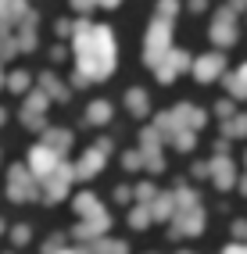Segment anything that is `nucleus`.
<instances>
[{"instance_id":"obj_32","label":"nucleus","mask_w":247,"mask_h":254,"mask_svg":"<svg viewBox=\"0 0 247 254\" xmlns=\"http://www.w3.org/2000/svg\"><path fill=\"white\" fill-rule=\"evenodd\" d=\"M208 7V0H186V11H193V14H201Z\"/></svg>"},{"instance_id":"obj_1","label":"nucleus","mask_w":247,"mask_h":254,"mask_svg":"<svg viewBox=\"0 0 247 254\" xmlns=\"http://www.w3.org/2000/svg\"><path fill=\"white\" fill-rule=\"evenodd\" d=\"M72 58H75V72H82L90 82H104L108 75H115V64H119L115 32L108 25H93L86 18H75Z\"/></svg>"},{"instance_id":"obj_8","label":"nucleus","mask_w":247,"mask_h":254,"mask_svg":"<svg viewBox=\"0 0 247 254\" xmlns=\"http://www.w3.org/2000/svg\"><path fill=\"white\" fill-rule=\"evenodd\" d=\"M222 64H226L222 54H201V58L193 61V79H197V82H211V79H219V75H222Z\"/></svg>"},{"instance_id":"obj_7","label":"nucleus","mask_w":247,"mask_h":254,"mask_svg":"<svg viewBox=\"0 0 247 254\" xmlns=\"http://www.w3.org/2000/svg\"><path fill=\"white\" fill-rule=\"evenodd\" d=\"M211 40L219 47H233L237 43V22H233V11L222 7L215 18H211Z\"/></svg>"},{"instance_id":"obj_16","label":"nucleus","mask_w":247,"mask_h":254,"mask_svg":"<svg viewBox=\"0 0 247 254\" xmlns=\"http://www.w3.org/2000/svg\"><path fill=\"white\" fill-rule=\"evenodd\" d=\"M151 126H154V129L161 132V136H165V140H172V136H176V132H179V129H183V126H179V118H176L172 111H158Z\"/></svg>"},{"instance_id":"obj_6","label":"nucleus","mask_w":247,"mask_h":254,"mask_svg":"<svg viewBox=\"0 0 247 254\" xmlns=\"http://www.w3.org/2000/svg\"><path fill=\"white\" fill-rule=\"evenodd\" d=\"M72 179H75V168L61 161L51 176H43V179H40V186H43V197H47V200H58V197H64V193H68V186H72Z\"/></svg>"},{"instance_id":"obj_38","label":"nucleus","mask_w":247,"mask_h":254,"mask_svg":"<svg viewBox=\"0 0 247 254\" xmlns=\"http://www.w3.org/2000/svg\"><path fill=\"white\" fill-rule=\"evenodd\" d=\"M226 7H229V11H240V7H247V0H229Z\"/></svg>"},{"instance_id":"obj_26","label":"nucleus","mask_w":247,"mask_h":254,"mask_svg":"<svg viewBox=\"0 0 247 254\" xmlns=\"http://www.w3.org/2000/svg\"><path fill=\"white\" fill-rule=\"evenodd\" d=\"M97 254H125V244H111V240H104V244H97Z\"/></svg>"},{"instance_id":"obj_25","label":"nucleus","mask_w":247,"mask_h":254,"mask_svg":"<svg viewBox=\"0 0 247 254\" xmlns=\"http://www.w3.org/2000/svg\"><path fill=\"white\" fill-rule=\"evenodd\" d=\"M122 165H125V168H140V165H143V150H125V154H122Z\"/></svg>"},{"instance_id":"obj_39","label":"nucleus","mask_w":247,"mask_h":254,"mask_svg":"<svg viewBox=\"0 0 247 254\" xmlns=\"http://www.w3.org/2000/svg\"><path fill=\"white\" fill-rule=\"evenodd\" d=\"M4 122H7V111H4V108H0V126H4Z\"/></svg>"},{"instance_id":"obj_34","label":"nucleus","mask_w":247,"mask_h":254,"mask_svg":"<svg viewBox=\"0 0 247 254\" xmlns=\"http://www.w3.org/2000/svg\"><path fill=\"white\" fill-rule=\"evenodd\" d=\"M136 193H140V200H154V190H151L147 183H140V190H136Z\"/></svg>"},{"instance_id":"obj_29","label":"nucleus","mask_w":247,"mask_h":254,"mask_svg":"<svg viewBox=\"0 0 247 254\" xmlns=\"http://www.w3.org/2000/svg\"><path fill=\"white\" fill-rule=\"evenodd\" d=\"M215 115L229 122V118H233V104H229V100H219V104H215Z\"/></svg>"},{"instance_id":"obj_37","label":"nucleus","mask_w":247,"mask_h":254,"mask_svg":"<svg viewBox=\"0 0 247 254\" xmlns=\"http://www.w3.org/2000/svg\"><path fill=\"white\" fill-rule=\"evenodd\" d=\"M14 240L25 244V240H29V229H25V226H18V229H14Z\"/></svg>"},{"instance_id":"obj_9","label":"nucleus","mask_w":247,"mask_h":254,"mask_svg":"<svg viewBox=\"0 0 247 254\" xmlns=\"http://www.w3.org/2000/svg\"><path fill=\"white\" fill-rule=\"evenodd\" d=\"M36 25H40V14H36V7H32V14L14 29V40H18V50L25 54V50H36L40 47V40H36Z\"/></svg>"},{"instance_id":"obj_35","label":"nucleus","mask_w":247,"mask_h":254,"mask_svg":"<svg viewBox=\"0 0 247 254\" xmlns=\"http://www.w3.org/2000/svg\"><path fill=\"white\" fill-rule=\"evenodd\" d=\"M72 86H79V90H82V86H90V79L82 75V72H75V75H72Z\"/></svg>"},{"instance_id":"obj_5","label":"nucleus","mask_w":247,"mask_h":254,"mask_svg":"<svg viewBox=\"0 0 247 254\" xmlns=\"http://www.w3.org/2000/svg\"><path fill=\"white\" fill-rule=\"evenodd\" d=\"M36 176H32V168L29 165H14L11 172H7V193L14 200H29V197H36Z\"/></svg>"},{"instance_id":"obj_31","label":"nucleus","mask_w":247,"mask_h":254,"mask_svg":"<svg viewBox=\"0 0 247 254\" xmlns=\"http://www.w3.org/2000/svg\"><path fill=\"white\" fill-rule=\"evenodd\" d=\"M147 218H151V211L136 208V211H133V226H147Z\"/></svg>"},{"instance_id":"obj_10","label":"nucleus","mask_w":247,"mask_h":254,"mask_svg":"<svg viewBox=\"0 0 247 254\" xmlns=\"http://www.w3.org/2000/svg\"><path fill=\"white\" fill-rule=\"evenodd\" d=\"M104 158H108V154H104V150L93 143V147L86 150V154H82V158L75 161V176H79V179H90V176H97V172H101V165H104Z\"/></svg>"},{"instance_id":"obj_24","label":"nucleus","mask_w":247,"mask_h":254,"mask_svg":"<svg viewBox=\"0 0 247 254\" xmlns=\"http://www.w3.org/2000/svg\"><path fill=\"white\" fill-rule=\"evenodd\" d=\"M172 147L176 150H190L193 147V129H179L176 136H172Z\"/></svg>"},{"instance_id":"obj_40","label":"nucleus","mask_w":247,"mask_h":254,"mask_svg":"<svg viewBox=\"0 0 247 254\" xmlns=\"http://www.w3.org/2000/svg\"><path fill=\"white\" fill-rule=\"evenodd\" d=\"M0 86H7V75H4V68H0Z\"/></svg>"},{"instance_id":"obj_41","label":"nucleus","mask_w":247,"mask_h":254,"mask_svg":"<svg viewBox=\"0 0 247 254\" xmlns=\"http://www.w3.org/2000/svg\"><path fill=\"white\" fill-rule=\"evenodd\" d=\"M68 254H82V251H68Z\"/></svg>"},{"instance_id":"obj_21","label":"nucleus","mask_w":247,"mask_h":254,"mask_svg":"<svg viewBox=\"0 0 247 254\" xmlns=\"http://www.w3.org/2000/svg\"><path fill=\"white\" fill-rule=\"evenodd\" d=\"M226 90L233 97H247V64L237 72V75H226Z\"/></svg>"},{"instance_id":"obj_12","label":"nucleus","mask_w":247,"mask_h":254,"mask_svg":"<svg viewBox=\"0 0 247 254\" xmlns=\"http://www.w3.org/2000/svg\"><path fill=\"white\" fill-rule=\"evenodd\" d=\"M111 115H115V111H111L108 100H90L86 111H82V126H108Z\"/></svg>"},{"instance_id":"obj_36","label":"nucleus","mask_w":247,"mask_h":254,"mask_svg":"<svg viewBox=\"0 0 247 254\" xmlns=\"http://www.w3.org/2000/svg\"><path fill=\"white\" fill-rule=\"evenodd\" d=\"M93 4H97V7H108V11H115V7L122 4V0H93Z\"/></svg>"},{"instance_id":"obj_11","label":"nucleus","mask_w":247,"mask_h":254,"mask_svg":"<svg viewBox=\"0 0 247 254\" xmlns=\"http://www.w3.org/2000/svg\"><path fill=\"white\" fill-rule=\"evenodd\" d=\"M36 82H40V90H43L47 97H51V100H58V104H68V100H72V90L64 86V82H61L54 72H43Z\"/></svg>"},{"instance_id":"obj_22","label":"nucleus","mask_w":247,"mask_h":254,"mask_svg":"<svg viewBox=\"0 0 247 254\" xmlns=\"http://www.w3.org/2000/svg\"><path fill=\"white\" fill-rule=\"evenodd\" d=\"M7 90H11V93H25V90H29V72H25V68H14V72L7 75Z\"/></svg>"},{"instance_id":"obj_19","label":"nucleus","mask_w":247,"mask_h":254,"mask_svg":"<svg viewBox=\"0 0 247 254\" xmlns=\"http://www.w3.org/2000/svg\"><path fill=\"white\" fill-rule=\"evenodd\" d=\"M75 211H79V215H86V218H93V215H104L93 193H79V197H75Z\"/></svg>"},{"instance_id":"obj_18","label":"nucleus","mask_w":247,"mask_h":254,"mask_svg":"<svg viewBox=\"0 0 247 254\" xmlns=\"http://www.w3.org/2000/svg\"><path fill=\"white\" fill-rule=\"evenodd\" d=\"M211 172H215V183H219V186H229V183H233V165L226 161V154H215Z\"/></svg>"},{"instance_id":"obj_2","label":"nucleus","mask_w":247,"mask_h":254,"mask_svg":"<svg viewBox=\"0 0 247 254\" xmlns=\"http://www.w3.org/2000/svg\"><path fill=\"white\" fill-rule=\"evenodd\" d=\"M169 50H172V22L154 18L151 25H147V32H143V64L154 72L158 64L165 61Z\"/></svg>"},{"instance_id":"obj_23","label":"nucleus","mask_w":247,"mask_h":254,"mask_svg":"<svg viewBox=\"0 0 247 254\" xmlns=\"http://www.w3.org/2000/svg\"><path fill=\"white\" fill-rule=\"evenodd\" d=\"M222 132L226 136H244L247 132V115H233L229 122H222Z\"/></svg>"},{"instance_id":"obj_20","label":"nucleus","mask_w":247,"mask_h":254,"mask_svg":"<svg viewBox=\"0 0 247 254\" xmlns=\"http://www.w3.org/2000/svg\"><path fill=\"white\" fill-rule=\"evenodd\" d=\"M179 11H183V7H179V0H158V4H154V18H161V22H176Z\"/></svg>"},{"instance_id":"obj_15","label":"nucleus","mask_w":247,"mask_h":254,"mask_svg":"<svg viewBox=\"0 0 247 254\" xmlns=\"http://www.w3.org/2000/svg\"><path fill=\"white\" fill-rule=\"evenodd\" d=\"M43 147H51V150H58V154H64V150H68L72 147V132L68 129H47L43 132Z\"/></svg>"},{"instance_id":"obj_13","label":"nucleus","mask_w":247,"mask_h":254,"mask_svg":"<svg viewBox=\"0 0 247 254\" xmlns=\"http://www.w3.org/2000/svg\"><path fill=\"white\" fill-rule=\"evenodd\" d=\"M172 115L179 118V126H183V129H193V132H197V129L204 126V111L193 108V104H186V100H183V104H176Z\"/></svg>"},{"instance_id":"obj_33","label":"nucleus","mask_w":247,"mask_h":254,"mask_svg":"<svg viewBox=\"0 0 247 254\" xmlns=\"http://www.w3.org/2000/svg\"><path fill=\"white\" fill-rule=\"evenodd\" d=\"M7 14H11V0H0V25H7Z\"/></svg>"},{"instance_id":"obj_27","label":"nucleus","mask_w":247,"mask_h":254,"mask_svg":"<svg viewBox=\"0 0 247 254\" xmlns=\"http://www.w3.org/2000/svg\"><path fill=\"white\" fill-rule=\"evenodd\" d=\"M169 211H172V197H154V215H161V218H165Z\"/></svg>"},{"instance_id":"obj_17","label":"nucleus","mask_w":247,"mask_h":254,"mask_svg":"<svg viewBox=\"0 0 247 254\" xmlns=\"http://www.w3.org/2000/svg\"><path fill=\"white\" fill-rule=\"evenodd\" d=\"M14 54H22V50H18V40H14V29L0 25V64L11 61Z\"/></svg>"},{"instance_id":"obj_4","label":"nucleus","mask_w":247,"mask_h":254,"mask_svg":"<svg viewBox=\"0 0 247 254\" xmlns=\"http://www.w3.org/2000/svg\"><path fill=\"white\" fill-rule=\"evenodd\" d=\"M183 72H193V58L186 54V50H179V47H172L169 54H165V61L154 68V79L158 82H165V86H169V82H176Z\"/></svg>"},{"instance_id":"obj_28","label":"nucleus","mask_w":247,"mask_h":254,"mask_svg":"<svg viewBox=\"0 0 247 254\" xmlns=\"http://www.w3.org/2000/svg\"><path fill=\"white\" fill-rule=\"evenodd\" d=\"M72 29H75V22H64V18L54 22V32H58V36H68V40H72Z\"/></svg>"},{"instance_id":"obj_30","label":"nucleus","mask_w":247,"mask_h":254,"mask_svg":"<svg viewBox=\"0 0 247 254\" xmlns=\"http://www.w3.org/2000/svg\"><path fill=\"white\" fill-rule=\"evenodd\" d=\"M64 58H68V50H64L61 43H54V47H51V61H54V64H61Z\"/></svg>"},{"instance_id":"obj_14","label":"nucleus","mask_w":247,"mask_h":254,"mask_svg":"<svg viewBox=\"0 0 247 254\" xmlns=\"http://www.w3.org/2000/svg\"><path fill=\"white\" fill-rule=\"evenodd\" d=\"M125 111L136 115V118H147V111H151V97H147V90L129 86L125 90Z\"/></svg>"},{"instance_id":"obj_3","label":"nucleus","mask_w":247,"mask_h":254,"mask_svg":"<svg viewBox=\"0 0 247 254\" xmlns=\"http://www.w3.org/2000/svg\"><path fill=\"white\" fill-rule=\"evenodd\" d=\"M47 104H51V97H47L43 90H32V93L22 100V108H18L22 126H25V129H36V132H47V129H51V126H47V118H43Z\"/></svg>"}]
</instances>
